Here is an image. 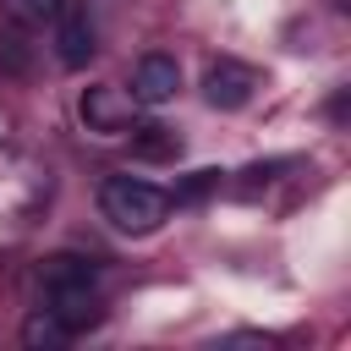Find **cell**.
Returning a JSON list of instances; mask_svg holds the SVG:
<instances>
[{
    "label": "cell",
    "mask_w": 351,
    "mask_h": 351,
    "mask_svg": "<svg viewBox=\"0 0 351 351\" xmlns=\"http://www.w3.org/2000/svg\"><path fill=\"white\" fill-rule=\"evenodd\" d=\"M38 291H44V313H49L66 335H77V329H88V324L99 318V269H93L88 258H77V252L44 258Z\"/></svg>",
    "instance_id": "1"
},
{
    "label": "cell",
    "mask_w": 351,
    "mask_h": 351,
    "mask_svg": "<svg viewBox=\"0 0 351 351\" xmlns=\"http://www.w3.org/2000/svg\"><path fill=\"white\" fill-rule=\"evenodd\" d=\"M99 214L121 236H154L170 219V192H159L154 181H137V176H110L99 186Z\"/></svg>",
    "instance_id": "2"
},
{
    "label": "cell",
    "mask_w": 351,
    "mask_h": 351,
    "mask_svg": "<svg viewBox=\"0 0 351 351\" xmlns=\"http://www.w3.org/2000/svg\"><path fill=\"white\" fill-rule=\"evenodd\" d=\"M258 88H263L258 66H247V60H236V55H219V60L203 66V99H208L214 110H247Z\"/></svg>",
    "instance_id": "3"
},
{
    "label": "cell",
    "mask_w": 351,
    "mask_h": 351,
    "mask_svg": "<svg viewBox=\"0 0 351 351\" xmlns=\"http://www.w3.org/2000/svg\"><path fill=\"white\" fill-rule=\"evenodd\" d=\"M132 110H137V99H132L126 88H115V82L88 88V93H82V104H77L82 126H88V132H99V137H121V132H132Z\"/></svg>",
    "instance_id": "4"
},
{
    "label": "cell",
    "mask_w": 351,
    "mask_h": 351,
    "mask_svg": "<svg viewBox=\"0 0 351 351\" xmlns=\"http://www.w3.org/2000/svg\"><path fill=\"white\" fill-rule=\"evenodd\" d=\"M137 104H148V110H159V104H170L176 93H181V66H176V55H143L137 60V71H132V88H126Z\"/></svg>",
    "instance_id": "5"
},
{
    "label": "cell",
    "mask_w": 351,
    "mask_h": 351,
    "mask_svg": "<svg viewBox=\"0 0 351 351\" xmlns=\"http://www.w3.org/2000/svg\"><path fill=\"white\" fill-rule=\"evenodd\" d=\"M93 27H88V16L82 11H60L55 16V55H60V66L66 71H82L88 60H93Z\"/></svg>",
    "instance_id": "6"
},
{
    "label": "cell",
    "mask_w": 351,
    "mask_h": 351,
    "mask_svg": "<svg viewBox=\"0 0 351 351\" xmlns=\"http://www.w3.org/2000/svg\"><path fill=\"white\" fill-rule=\"evenodd\" d=\"M132 154H137V159H154V165H165V159H176V154H181V137H176L170 126L148 121V126H132Z\"/></svg>",
    "instance_id": "7"
},
{
    "label": "cell",
    "mask_w": 351,
    "mask_h": 351,
    "mask_svg": "<svg viewBox=\"0 0 351 351\" xmlns=\"http://www.w3.org/2000/svg\"><path fill=\"white\" fill-rule=\"evenodd\" d=\"M0 5H5V16L16 27H49L66 11V0H0Z\"/></svg>",
    "instance_id": "8"
},
{
    "label": "cell",
    "mask_w": 351,
    "mask_h": 351,
    "mask_svg": "<svg viewBox=\"0 0 351 351\" xmlns=\"http://www.w3.org/2000/svg\"><path fill=\"white\" fill-rule=\"evenodd\" d=\"M214 186H219V170H197V176L176 192V203H197V197H203V192H214Z\"/></svg>",
    "instance_id": "9"
}]
</instances>
